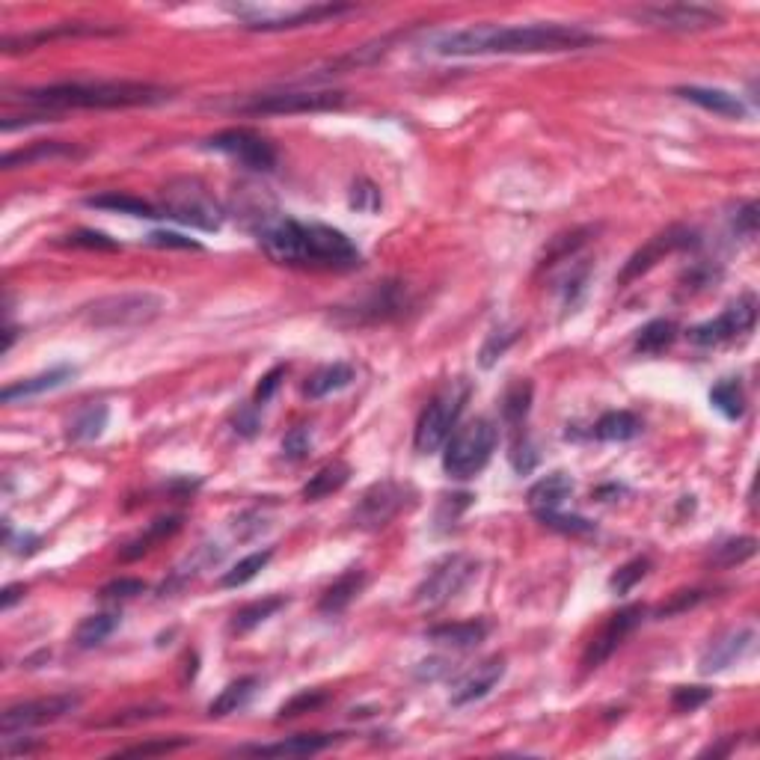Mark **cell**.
Segmentation results:
<instances>
[{"label": "cell", "mask_w": 760, "mask_h": 760, "mask_svg": "<svg viewBox=\"0 0 760 760\" xmlns=\"http://www.w3.org/2000/svg\"><path fill=\"white\" fill-rule=\"evenodd\" d=\"M280 609H285V597H265V600H256V603H247L244 609L235 612L232 630L235 633H247V630L259 627L262 621L274 618Z\"/></svg>", "instance_id": "obj_38"}, {"label": "cell", "mask_w": 760, "mask_h": 760, "mask_svg": "<svg viewBox=\"0 0 760 760\" xmlns=\"http://www.w3.org/2000/svg\"><path fill=\"white\" fill-rule=\"evenodd\" d=\"M24 594H27V588H24V585H6V588H3V597H0V609H3V612H6V609H12V606H15Z\"/></svg>", "instance_id": "obj_62"}, {"label": "cell", "mask_w": 760, "mask_h": 760, "mask_svg": "<svg viewBox=\"0 0 760 760\" xmlns=\"http://www.w3.org/2000/svg\"><path fill=\"white\" fill-rule=\"evenodd\" d=\"M164 309H167L164 297L152 291H122V294H107L84 306L81 318L84 324L98 330H128V327H143L155 321Z\"/></svg>", "instance_id": "obj_5"}, {"label": "cell", "mask_w": 760, "mask_h": 760, "mask_svg": "<svg viewBox=\"0 0 760 760\" xmlns=\"http://www.w3.org/2000/svg\"><path fill=\"white\" fill-rule=\"evenodd\" d=\"M734 232L740 238H755L758 232V202H746L734 217Z\"/></svg>", "instance_id": "obj_56"}, {"label": "cell", "mask_w": 760, "mask_h": 760, "mask_svg": "<svg viewBox=\"0 0 760 760\" xmlns=\"http://www.w3.org/2000/svg\"><path fill=\"white\" fill-rule=\"evenodd\" d=\"M235 431L241 434V437H253L256 431H259V416H256V410L253 407H244L241 413H238V419H235Z\"/></svg>", "instance_id": "obj_59"}, {"label": "cell", "mask_w": 760, "mask_h": 760, "mask_svg": "<svg viewBox=\"0 0 760 760\" xmlns=\"http://www.w3.org/2000/svg\"><path fill=\"white\" fill-rule=\"evenodd\" d=\"M39 544H42V541H39L36 535H30V532H24L18 541H9V547H15V550H12L15 556H33V553L39 550Z\"/></svg>", "instance_id": "obj_61"}, {"label": "cell", "mask_w": 760, "mask_h": 760, "mask_svg": "<svg viewBox=\"0 0 760 760\" xmlns=\"http://www.w3.org/2000/svg\"><path fill=\"white\" fill-rule=\"evenodd\" d=\"M570 493H573V478L568 473H550L529 487L526 499H529V508L538 514V511H559Z\"/></svg>", "instance_id": "obj_27"}, {"label": "cell", "mask_w": 760, "mask_h": 760, "mask_svg": "<svg viewBox=\"0 0 760 760\" xmlns=\"http://www.w3.org/2000/svg\"><path fill=\"white\" fill-rule=\"evenodd\" d=\"M642 431V419L630 410H609L597 419L594 425V437L597 440H609V443H624L639 437Z\"/></svg>", "instance_id": "obj_32"}, {"label": "cell", "mask_w": 760, "mask_h": 760, "mask_svg": "<svg viewBox=\"0 0 760 760\" xmlns=\"http://www.w3.org/2000/svg\"><path fill=\"white\" fill-rule=\"evenodd\" d=\"M689 247H698V235L692 229H686V226H668L665 232L654 235L645 247H639L627 259L624 271L618 274V285H630L633 280L645 277L648 271H654L663 262L665 256H671L677 250H689Z\"/></svg>", "instance_id": "obj_15"}, {"label": "cell", "mask_w": 760, "mask_h": 760, "mask_svg": "<svg viewBox=\"0 0 760 760\" xmlns=\"http://www.w3.org/2000/svg\"><path fill=\"white\" fill-rule=\"evenodd\" d=\"M363 585H366V570L363 568H351L345 570L324 594H321V600H318V612L321 615H339V612H345L357 597H360V591H363Z\"/></svg>", "instance_id": "obj_26"}, {"label": "cell", "mask_w": 760, "mask_h": 760, "mask_svg": "<svg viewBox=\"0 0 760 760\" xmlns=\"http://www.w3.org/2000/svg\"><path fill=\"white\" fill-rule=\"evenodd\" d=\"M107 419H110V410H107L104 404H87V407L75 416V422H72V428H69V437L78 440V443L95 440V437H101V431L107 428Z\"/></svg>", "instance_id": "obj_42"}, {"label": "cell", "mask_w": 760, "mask_h": 760, "mask_svg": "<svg viewBox=\"0 0 760 760\" xmlns=\"http://www.w3.org/2000/svg\"><path fill=\"white\" fill-rule=\"evenodd\" d=\"M348 478H351V467H348L345 461H330V464H324L318 473L303 484V493H300V496H303L306 502H318V499H324V496L339 493V490L348 484Z\"/></svg>", "instance_id": "obj_30"}, {"label": "cell", "mask_w": 760, "mask_h": 760, "mask_svg": "<svg viewBox=\"0 0 760 760\" xmlns=\"http://www.w3.org/2000/svg\"><path fill=\"white\" fill-rule=\"evenodd\" d=\"M755 321H758V297H755V294H743V297H737L719 318L692 327V330H689V339H692L695 345H704V348L722 345V342H731V339H737V336H743V333H752Z\"/></svg>", "instance_id": "obj_14"}, {"label": "cell", "mask_w": 760, "mask_h": 760, "mask_svg": "<svg viewBox=\"0 0 760 760\" xmlns=\"http://www.w3.org/2000/svg\"><path fill=\"white\" fill-rule=\"evenodd\" d=\"M585 235H591V229H573L570 235H559L556 238V244L550 247V253L544 256V268H550V265H556V262H562V259H568V256H573L588 238Z\"/></svg>", "instance_id": "obj_48"}, {"label": "cell", "mask_w": 760, "mask_h": 760, "mask_svg": "<svg viewBox=\"0 0 760 760\" xmlns=\"http://www.w3.org/2000/svg\"><path fill=\"white\" fill-rule=\"evenodd\" d=\"M755 642V630L752 627H743V630H734L728 636H722L719 642H713L704 657H701V674H716L728 665H734Z\"/></svg>", "instance_id": "obj_22"}, {"label": "cell", "mask_w": 760, "mask_h": 760, "mask_svg": "<svg viewBox=\"0 0 760 760\" xmlns=\"http://www.w3.org/2000/svg\"><path fill=\"white\" fill-rule=\"evenodd\" d=\"M674 93L716 116H725V119H746L749 116V107L743 104V98L728 90H716V87H677Z\"/></svg>", "instance_id": "obj_23"}, {"label": "cell", "mask_w": 760, "mask_h": 760, "mask_svg": "<svg viewBox=\"0 0 760 760\" xmlns=\"http://www.w3.org/2000/svg\"><path fill=\"white\" fill-rule=\"evenodd\" d=\"M407 502V490L398 484V481H375L363 496L360 502L354 505L351 511V523L357 529H366V532H378L383 529Z\"/></svg>", "instance_id": "obj_17"}, {"label": "cell", "mask_w": 760, "mask_h": 760, "mask_svg": "<svg viewBox=\"0 0 760 760\" xmlns=\"http://www.w3.org/2000/svg\"><path fill=\"white\" fill-rule=\"evenodd\" d=\"M81 707V695H51V698H36V701H21V704H12L3 710L0 716V734L9 740L27 728H36V725H51V722H60L63 716H69L72 710Z\"/></svg>", "instance_id": "obj_13"}, {"label": "cell", "mask_w": 760, "mask_h": 760, "mask_svg": "<svg viewBox=\"0 0 760 760\" xmlns=\"http://www.w3.org/2000/svg\"><path fill=\"white\" fill-rule=\"evenodd\" d=\"M229 9L238 18H244L250 30H291V27L318 24L324 18L351 12V6H342V3H312V6H294V9H277V6H229Z\"/></svg>", "instance_id": "obj_12"}, {"label": "cell", "mask_w": 760, "mask_h": 760, "mask_svg": "<svg viewBox=\"0 0 760 760\" xmlns=\"http://www.w3.org/2000/svg\"><path fill=\"white\" fill-rule=\"evenodd\" d=\"M90 208H101V211H119V214H131V217H149V220H155V217H164L161 214V208H155V205H149V202H143V199H137V196H128V193H98V196H87L84 199Z\"/></svg>", "instance_id": "obj_34"}, {"label": "cell", "mask_w": 760, "mask_h": 760, "mask_svg": "<svg viewBox=\"0 0 760 760\" xmlns=\"http://www.w3.org/2000/svg\"><path fill=\"white\" fill-rule=\"evenodd\" d=\"M758 553V541L743 535V538H731L725 544H719L713 553H710V565L713 568H737L743 562H749L752 556Z\"/></svg>", "instance_id": "obj_39"}, {"label": "cell", "mask_w": 760, "mask_h": 760, "mask_svg": "<svg viewBox=\"0 0 760 760\" xmlns=\"http://www.w3.org/2000/svg\"><path fill=\"white\" fill-rule=\"evenodd\" d=\"M24 104H33L39 110H122V107H152L161 101H170L173 90L143 81H69V84H51L21 93Z\"/></svg>", "instance_id": "obj_3"}, {"label": "cell", "mask_w": 760, "mask_h": 760, "mask_svg": "<svg viewBox=\"0 0 760 760\" xmlns=\"http://www.w3.org/2000/svg\"><path fill=\"white\" fill-rule=\"evenodd\" d=\"M514 339H517V330L511 327V330H496V333H490L487 336V342L481 345V369H493L496 366V360H502V354L514 345Z\"/></svg>", "instance_id": "obj_46"}, {"label": "cell", "mask_w": 760, "mask_h": 760, "mask_svg": "<svg viewBox=\"0 0 760 760\" xmlns=\"http://www.w3.org/2000/svg\"><path fill=\"white\" fill-rule=\"evenodd\" d=\"M256 689H259V677H238V680H232V683L208 704V716L220 719V716L238 713L241 707L250 704V698L256 695Z\"/></svg>", "instance_id": "obj_33"}, {"label": "cell", "mask_w": 760, "mask_h": 760, "mask_svg": "<svg viewBox=\"0 0 760 760\" xmlns=\"http://www.w3.org/2000/svg\"><path fill=\"white\" fill-rule=\"evenodd\" d=\"M535 517L547 529H556V532H565V535H591L594 532V523L585 520V517H568V514H559V511H538Z\"/></svg>", "instance_id": "obj_45"}, {"label": "cell", "mask_w": 760, "mask_h": 760, "mask_svg": "<svg viewBox=\"0 0 760 760\" xmlns=\"http://www.w3.org/2000/svg\"><path fill=\"white\" fill-rule=\"evenodd\" d=\"M484 636H487V624H484V621L440 624V627H431V630H428V639H431V642L446 645V648H458V651H467V648L481 645Z\"/></svg>", "instance_id": "obj_29"}, {"label": "cell", "mask_w": 760, "mask_h": 760, "mask_svg": "<svg viewBox=\"0 0 760 760\" xmlns=\"http://www.w3.org/2000/svg\"><path fill=\"white\" fill-rule=\"evenodd\" d=\"M69 158H84V149H78L75 143L48 140V143H33L30 149L6 152L0 167L15 170V167H30V164H39V161H69Z\"/></svg>", "instance_id": "obj_24"}, {"label": "cell", "mask_w": 760, "mask_h": 760, "mask_svg": "<svg viewBox=\"0 0 760 760\" xmlns=\"http://www.w3.org/2000/svg\"><path fill=\"white\" fill-rule=\"evenodd\" d=\"M312 449V437H309V428H294L288 437L283 440V455L288 461H303Z\"/></svg>", "instance_id": "obj_53"}, {"label": "cell", "mask_w": 760, "mask_h": 760, "mask_svg": "<svg viewBox=\"0 0 760 760\" xmlns=\"http://www.w3.org/2000/svg\"><path fill=\"white\" fill-rule=\"evenodd\" d=\"M597 36L576 24H475L431 36L428 51L437 57H484V54H562L594 45Z\"/></svg>", "instance_id": "obj_1"}, {"label": "cell", "mask_w": 760, "mask_h": 760, "mask_svg": "<svg viewBox=\"0 0 760 760\" xmlns=\"http://www.w3.org/2000/svg\"><path fill=\"white\" fill-rule=\"evenodd\" d=\"M407 309V285L386 280L375 283L363 297H357L351 306H336L333 321L342 327H369L398 318Z\"/></svg>", "instance_id": "obj_9"}, {"label": "cell", "mask_w": 760, "mask_h": 760, "mask_svg": "<svg viewBox=\"0 0 760 760\" xmlns=\"http://www.w3.org/2000/svg\"><path fill=\"white\" fill-rule=\"evenodd\" d=\"M467 398H470L467 380H452L431 398V404L422 410V416L416 422V437H413L416 452L431 455L440 446H446V440L452 437V431L467 407Z\"/></svg>", "instance_id": "obj_6"}, {"label": "cell", "mask_w": 760, "mask_h": 760, "mask_svg": "<svg viewBox=\"0 0 760 760\" xmlns=\"http://www.w3.org/2000/svg\"><path fill=\"white\" fill-rule=\"evenodd\" d=\"M704 597H707V591H677V594H671V600H668V603H663V606L657 609V618L680 615V612H686V609L698 606Z\"/></svg>", "instance_id": "obj_50"}, {"label": "cell", "mask_w": 760, "mask_h": 760, "mask_svg": "<svg viewBox=\"0 0 760 760\" xmlns=\"http://www.w3.org/2000/svg\"><path fill=\"white\" fill-rule=\"evenodd\" d=\"M532 392L535 389H532L529 380H517V383H511L505 389V395H502V419L508 425H520L526 419V413L532 407Z\"/></svg>", "instance_id": "obj_41"}, {"label": "cell", "mask_w": 760, "mask_h": 760, "mask_svg": "<svg viewBox=\"0 0 760 760\" xmlns=\"http://www.w3.org/2000/svg\"><path fill=\"white\" fill-rule=\"evenodd\" d=\"M66 244H72V247H87V250H119V244H116L113 238H107L104 232H93V229H81V232L69 235Z\"/></svg>", "instance_id": "obj_54"}, {"label": "cell", "mask_w": 760, "mask_h": 760, "mask_svg": "<svg viewBox=\"0 0 760 760\" xmlns=\"http://www.w3.org/2000/svg\"><path fill=\"white\" fill-rule=\"evenodd\" d=\"M211 149L235 158L238 164H244L247 170H259V173H271L277 167V149L274 143H268L262 134L250 131V128H229L220 131L208 140Z\"/></svg>", "instance_id": "obj_16"}, {"label": "cell", "mask_w": 760, "mask_h": 760, "mask_svg": "<svg viewBox=\"0 0 760 760\" xmlns=\"http://www.w3.org/2000/svg\"><path fill=\"white\" fill-rule=\"evenodd\" d=\"M648 568H651V559H648V556L630 559L627 565H621V568L609 576V588H612L615 594H627V591H633V588H636V582H642V579L648 576Z\"/></svg>", "instance_id": "obj_43"}, {"label": "cell", "mask_w": 760, "mask_h": 760, "mask_svg": "<svg viewBox=\"0 0 760 760\" xmlns=\"http://www.w3.org/2000/svg\"><path fill=\"white\" fill-rule=\"evenodd\" d=\"M179 529H182V517H179V514H173V517H161V520H155V523H152L143 535H137L131 544H125V550L119 553V559H122V562H134V559H140V556L152 553L161 541L173 538Z\"/></svg>", "instance_id": "obj_28"}, {"label": "cell", "mask_w": 760, "mask_h": 760, "mask_svg": "<svg viewBox=\"0 0 760 760\" xmlns=\"http://www.w3.org/2000/svg\"><path fill=\"white\" fill-rule=\"evenodd\" d=\"M336 743V734H297L280 743H265V746H241V755L253 758H309Z\"/></svg>", "instance_id": "obj_19"}, {"label": "cell", "mask_w": 760, "mask_h": 760, "mask_svg": "<svg viewBox=\"0 0 760 760\" xmlns=\"http://www.w3.org/2000/svg\"><path fill=\"white\" fill-rule=\"evenodd\" d=\"M143 591H146V582H143V579H128V576H122V579L107 582V585L101 588V597H104V600H128V597H137V594H143Z\"/></svg>", "instance_id": "obj_51"}, {"label": "cell", "mask_w": 760, "mask_h": 760, "mask_svg": "<svg viewBox=\"0 0 760 760\" xmlns=\"http://www.w3.org/2000/svg\"><path fill=\"white\" fill-rule=\"evenodd\" d=\"M324 701H327V692H321V689H303V692H297L294 698H288L283 707H280V719L303 716V713H309V710L321 707Z\"/></svg>", "instance_id": "obj_49"}, {"label": "cell", "mask_w": 760, "mask_h": 760, "mask_svg": "<svg viewBox=\"0 0 760 760\" xmlns=\"http://www.w3.org/2000/svg\"><path fill=\"white\" fill-rule=\"evenodd\" d=\"M285 372H288L285 366H274V369H271L265 378L259 380L253 401H256V404H265V401H271V398H274V392H277V389H280V383H283Z\"/></svg>", "instance_id": "obj_57"}, {"label": "cell", "mask_w": 760, "mask_h": 760, "mask_svg": "<svg viewBox=\"0 0 760 760\" xmlns=\"http://www.w3.org/2000/svg\"><path fill=\"white\" fill-rule=\"evenodd\" d=\"M75 375H78L75 366H54V369H48V372H42V375H33V378L18 380V383L6 386V389L0 392V398H3V404L21 401V398H33V395H42V392H51V389L66 386Z\"/></svg>", "instance_id": "obj_25"}, {"label": "cell", "mask_w": 760, "mask_h": 760, "mask_svg": "<svg viewBox=\"0 0 760 760\" xmlns=\"http://www.w3.org/2000/svg\"><path fill=\"white\" fill-rule=\"evenodd\" d=\"M475 568H478V562L467 553H452V556L440 559L434 568L428 570V576L419 582V588L413 591V603L422 606V609L446 606L473 579Z\"/></svg>", "instance_id": "obj_10"}, {"label": "cell", "mask_w": 760, "mask_h": 760, "mask_svg": "<svg viewBox=\"0 0 760 760\" xmlns=\"http://www.w3.org/2000/svg\"><path fill=\"white\" fill-rule=\"evenodd\" d=\"M351 208H357V211H366V214H375L380 208V190L372 185V182H366V179H360L354 190H351Z\"/></svg>", "instance_id": "obj_52"}, {"label": "cell", "mask_w": 760, "mask_h": 760, "mask_svg": "<svg viewBox=\"0 0 760 760\" xmlns=\"http://www.w3.org/2000/svg\"><path fill=\"white\" fill-rule=\"evenodd\" d=\"M511 464H514V470H517L520 475H526L535 470V464H538V452H535V446H532V440H529V437H523V440H517V443H514Z\"/></svg>", "instance_id": "obj_55"}, {"label": "cell", "mask_w": 760, "mask_h": 760, "mask_svg": "<svg viewBox=\"0 0 760 760\" xmlns=\"http://www.w3.org/2000/svg\"><path fill=\"white\" fill-rule=\"evenodd\" d=\"M149 244H155V247H179V250H202L199 241L185 238V235H179V232H152V235H149Z\"/></svg>", "instance_id": "obj_58"}, {"label": "cell", "mask_w": 760, "mask_h": 760, "mask_svg": "<svg viewBox=\"0 0 760 760\" xmlns=\"http://www.w3.org/2000/svg\"><path fill=\"white\" fill-rule=\"evenodd\" d=\"M119 621H122L119 612H98V615L84 618V621L78 624V630H75V645H78L81 651L98 648L101 642L110 639V633L119 627Z\"/></svg>", "instance_id": "obj_36"}, {"label": "cell", "mask_w": 760, "mask_h": 760, "mask_svg": "<svg viewBox=\"0 0 760 760\" xmlns=\"http://www.w3.org/2000/svg\"><path fill=\"white\" fill-rule=\"evenodd\" d=\"M271 559H274V550H259V553L244 556L241 562H235L232 568L220 576V585H223V588H238V585H247L250 579H256L262 570L268 568V562H271Z\"/></svg>", "instance_id": "obj_40"}, {"label": "cell", "mask_w": 760, "mask_h": 760, "mask_svg": "<svg viewBox=\"0 0 760 760\" xmlns=\"http://www.w3.org/2000/svg\"><path fill=\"white\" fill-rule=\"evenodd\" d=\"M710 698H713V689H707V686H677L674 695H671V707L677 713H695Z\"/></svg>", "instance_id": "obj_47"}, {"label": "cell", "mask_w": 760, "mask_h": 760, "mask_svg": "<svg viewBox=\"0 0 760 760\" xmlns=\"http://www.w3.org/2000/svg\"><path fill=\"white\" fill-rule=\"evenodd\" d=\"M262 250L291 268H321V271H351L363 262L357 244L333 226L303 223L285 214H265L256 226Z\"/></svg>", "instance_id": "obj_2"}, {"label": "cell", "mask_w": 760, "mask_h": 760, "mask_svg": "<svg viewBox=\"0 0 760 760\" xmlns=\"http://www.w3.org/2000/svg\"><path fill=\"white\" fill-rule=\"evenodd\" d=\"M642 618H645V606H627V609L615 612V615L600 627V633L591 639V645L585 648V654H582V668H585V671L600 668V665L606 663V660L618 651V645L639 627Z\"/></svg>", "instance_id": "obj_18"}, {"label": "cell", "mask_w": 760, "mask_h": 760, "mask_svg": "<svg viewBox=\"0 0 760 760\" xmlns=\"http://www.w3.org/2000/svg\"><path fill=\"white\" fill-rule=\"evenodd\" d=\"M351 380H354V366L327 363V366H321L309 375V380L303 383V395L306 398H324V395H333V392L351 386Z\"/></svg>", "instance_id": "obj_31"}, {"label": "cell", "mask_w": 760, "mask_h": 760, "mask_svg": "<svg viewBox=\"0 0 760 760\" xmlns=\"http://www.w3.org/2000/svg\"><path fill=\"white\" fill-rule=\"evenodd\" d=\"M499 443V431L490 419L478 416L473 422L461 425L452 431V437L446 440V452H443V470L446 475L464 481L478 475L493 458Z\"/></svg>", "instance_id": "obj_4"}, {"label": "cell", "mask_w": 760, "mask_h": 760, "mask_svg": "<svg viewBox=\"0 0 760 760\" xmlns=\"http://www.w3.org/2000/svg\"><path fill=\"white\" fill-rule=\"evenodd\" d=\"M502 677H505V660H502V657H490V660L478 663L458 680V686H455V692H452V704H455V707H464V704L481 701Z\"/></svg>", "instance_id": "obj_20"}, {"label": "cell", "mask_w": 760, "mask_h": 760, "mask_svg": "<svg viewBox=\"0 0 760 760\" xmlns=\"http://www.w3.org/2000/svg\"><path fill=\"white\" fill-rule=\"evenodd\" d=\"M161 214L173 217L185 226L202 229V232H217L223 223V208L217 199L208 193V188L199 179H173L167 188L161 190Z\"/></svg>", "instance_id": "obj_7"}, {"label": "cell", "mask_w": 760, "mask_h": 760, "mask_svg": "<svg viewBox=\"0 0 760 760\" xmlns=\"http://www.w3.org/2000/svg\"><path fill=\"white\" fill-rule=\"evenodd\" d=\"M116 30L113 27H101V24H90V21H69V24H60L54 30H39V33H27V36H6L3 39V51L12 54V51H27L33 45H42V42H54V39H72V36H113Z\"/></svg>", "instance_id": "obj_21"}, {"label": "cell", "mask_w": 760, "mask_h": 760, "mask_svg": "<svg viewBox=\"0 0 760 760\" xmlns=\"http://www.w3.org/2000/svg\"><path fill=\"white\" fill-rule=\"evenodd\" d=\"M630 18L645 27H657L668 33H701L725 21L722 12L710 6H698V3H648V6L630 9Z\"/></svg>", "instance_id": "obj_11"}, {"label": "cell", "mask_w": 760, "mask_h": 760, "mask_svg": "<svg viewBox=\"0 0 760 760\" xmlns=\"http://www.w3.org/2000/svg\"><path fill=\"white\" fill-rule=\"evenodd\" d=\"M710 404H713L725 419H743V413H746V392H743L740 380H719V383L710 389Z\"/></svg>", "instance_id": "obj_37"}, {"label": "cell", "mask_w": 760, "mask_h": 760, "mask_svg": "<svg viewBox=\"0 0 760 760\" xmlns=\"http://www.w3.org/2000/svg\"><path fill=\"white\" fill-rule=\"evenodd\" d=\"M674 339H677V324L668 321V318H657V321H651L639 330L633 348H636V354L657 357V354H663L674 345Z\"/></svg>", "instance_id": "obj_35"}, {"label": "cell", "mask_w": 760, "mask_h": 760, "mask_svg": "<svg viewBox=\"0 0 760 760\" xmlns=\"http://www.w3.org/2000/svg\"><path fill=\"white\" fill-rule=\"evenodd\" d=\"M345 104V93L336 90H283V93H259L238 98L232 104L235 113L247 116H294V113H321L339 110Z\"/></svg>", "instance_id": "obj_8"}, {"label": "cell", "mask_w": 760, "mask_h": 760, "mask_svg": "<svg viewBox=\"0 0 760 760\" xmlns=\"http://www.w3.org/2000/svg\"><path fill=\"white\" fill-rule=\"evenodd\" d=\"M716 277H719L716 271H710V268H704V265H695V268L686 274V285H683V288H704V285L713 283Z\"/></svg>", "instance_id": "obj_60"}, {"label": "cell", "mask_w": 760, "mask_h": 760, "mask_svg": "<svg viewBox=\"0 0 760 760\" xmlns=\"http://www.w3.org/2000/svg\"><path fill=\"white\" fill-rule=\"evenodd\" d=\"M185 746H190L188 737H155V740L128 746V749H122L119 755H122V758H155V755L179 752V749H185Z\"/></svg>", "instance_id": "obj_44"}]
</instances>
